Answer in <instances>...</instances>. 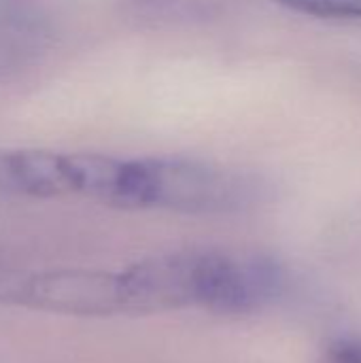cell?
Segmentation results:
<instances>
[{"label":"cell","mask_w":361,"mask_h":363,"mask_svg":"<svg viewBox=\"0 0 361 363\" xmlns=\"http://www.w3.org/2000/svg\"><path fill=\"white\" fill-rule=\"evenodd\" d=\"M255 185L223 166L187 157H145V208L213 215L249 206Z\"/></svg>","instance_id":"2"},{"label":"cell","mask_w":361,"mask_h":363,"mask_svg":"<svg viewBox=\"0 0 361 363\" xmlns=\"http://www.w3.org/2000/svg\"><path fill=\"white\" fill-rule=\"evenodd\" d=\"M304 15L328 19H361V0H277Z\"/></svg>","instance_id":"3"},{"label":"cell","mask_w":361,"mask_h":363,"mask_svg":"<svg viewBox=\"0 0 361 363\" xmlns=\"http://www.w3.org/2000/svg\"><path fill=\"white\" fill-rule=\"evenodd\" d=\"M128 315L166 311L253 313L281 296V266L260 255L213 249L153 255L121 270Z\"/></svg>","instance_id":"1"},{"label":"cell","mask_w":361,"mask_h":363,"mask_svg":"<svg viewBox=\"0 0 361 363\" xmlns=\"http://www.w3.org/2000/svg\"><path fill=\"white\" fill-rule=\"evenodd\" d=\"M326 363H361V342L338 340L326 351Z\"/></svg>","instance_id":"4"}]
</instances>
